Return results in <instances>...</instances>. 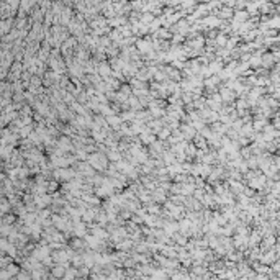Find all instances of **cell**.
Wrapping results in <instances>:
<instances>
[{
    "instance_id": "6da1fadb",
    "label": "cell",
    "mask_w": 280,
    "mask_h": 280,
    "mask_svg": "<svg viewBox=\"0 0 280 280\" xmlns=\"http://www.w3.org/2000/svg\"><path fill=\"white\" fill-rule=\"evenodd\" d=\"M89 162L95 171H106L108 167V157L102 153H93L92 156H89Z\"/></svg>"
},
{
    "instance_id": "8992f818",
    "label": "cell",
    "mask_w": 280,
    "mask_h": 280,
    "mask_svg": "<svg viewBox=\"0 0 280 280\" xmlns=\"http://www.w3.org/2000/svg\"><path fill=\"white\" fill-rule=\"evenodd\" d=\"M10 205H12V202H8L7 198H3V200H2V213H3V215H5L7 211H8V206H10Z\"/></svg>"
},
{
    "instance_id": "3957f363",
    "label": "cell",
    "mask_w": 280,
    "mask_h": 280,
    "mask_svg": "<svg viewBox=\"0 0 280 280\" xmlns=\"http://www.w3.org/2000/svg\"><path fill=\"white\" fill-rule=\"evenodd\" d=\"M171 133H172V130H171L169 126H165L164 130H161V131L157 133V138H159V139H162V141H164V139H169V138H171Z\"/></svg>"
},
{
    "instance_id": "ba28073f",
    "label": "cell",
    "mask_w": 280,
    "mask_h": 280,
    "mask_svg": "<svg viewBox=\"0 0 280 280\" xmlns=\"http://www.w3.org/2000/svg\"><path fill=\"white\" fill-rule=\"evenodd\" d=\"M274 128H275V126H267V128H264V130H265V133H269V131H272ZM264 139H265V141H270V139H272V134H265Z\"/></svg>"
},
{
    "instance_id": "277c9868",
    "label": "cell",
    "mask_w": 280,
    "mask_h": 280,
    "mask_svg": "<svg viewBox=\"0 0 280 280\" xmlns=\"http://www.w3.org/2000/svg\"><path fill=\"white\" fill-rule=\"evenodd\" d=\"M16 279L18 280H28V279H33V277H31V274H26L25 269H22V270L16 274Z\"/></svg>"
},
{
    "instance_id": "5b68a950",
    "label": "cell",
    "mask_w": 280,
    "mask_h": 280,
    "mask_svg": "<svg viewBox=\"0 0 280 280\" xmlns=\"http://www.w3.org/2000/svg\"><path fill=\"white\" fill-rule=\"evenodd\" d=\"M13 275L10 274L7 269H2V272H0V280H8V279H12Z\"/></svg>"
},
{
    "instance_id": "52a82bcc",
    "label": "cell",
    "mask_w": 280,
    "mask_h": 280,
    "mask_svg": "<svg viewBox=\"0 0 280 280\" xmlns=\"http://www.w3.org/2000/svg\"><path fill=\"white\" fill-rule=\"evenodd\" d=\"M147 211H149V213H153V215H156V213H159V211H161V208H159L157 205H151V206H147Z\"/></svg>"
},
{
    "instance_id": "7a4b0ae2",
    "label": "cell",
    "mask_w": 280,
    "mask_h": 280,
    "mask_svg": "<svg viewBox=\"0 0 280 280\" xmlns=\"http://www.w3.org/2000/svg\"><path fill=\"white\" fill-rule=\"evenodd\" d=\"M72 233H74L77 238H85V236H87V229H85V224H84V223L79 224L77 221H74V228H72Z\"/></svg>"
}]
</instances>
